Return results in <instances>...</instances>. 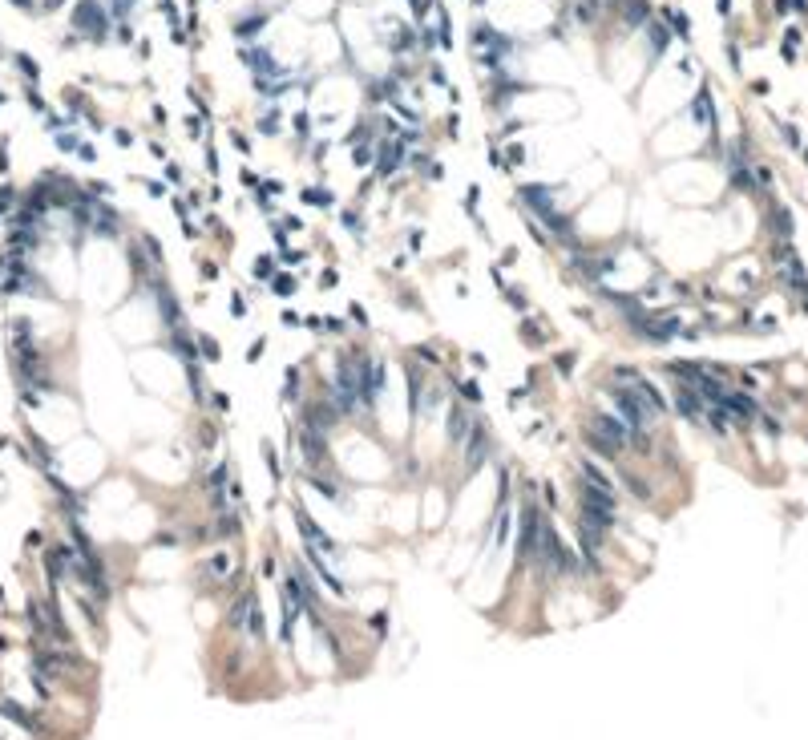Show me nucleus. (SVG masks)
<instances>
[{"mask_svg":"<svg viewBox=\"0 0 808 740\" xmlns=\"http://www.w3.org/2000/svg\"><path fill=\"white\" fill-rule=\"evenodd\" d=\"M586 433H590V441H595L598 449H619V445H626L631 437H638V433L626 425L623 417L614 421V417H607V413H590V421H586Z\"/></svg>","mask_w":808,"mask_h":740,"instance_id":"1","label":"nucleus"},{"mask_svg":"<svg viewBox=\"0 0 808 740\" xmlns=\"http://www.w3.org/2000/svg\"><path fill=\"white\" fill-rule=\"evenodd\" d=\"M582 506H586V518L598 522V526H610V522H614V490L582 482Z\"/></svg>","mask_w":808,"mask_h":740,"instance_id":"2","label":"nucleus"},{"mask_svg":"<svg viewBox=\"0 0 808 740\" xmlns=\"http://www.w3.org/2000/svg\"><path fill=\"white\" fill-rule=\"evenodd\" d=\"M538 550H541V562H546V570H554V574H562V570H574V567H570L566 546L558 542V534H554L550 526H541V542H538Z\"/></svg>","mask_w":808,"mask_h":740,"instance_id":"3","label":"nucleus"},{"mask_svg":"<svg viewBox=\"0 0 808 740\" xmlns=\"http://www.w3.org/2000/svg\"><path fill=\"white\" fill-rule=\"evenodd\" d=\"M522 199L529 202V207H534V211H538V214L546 219V223H550L554 231H566V219H562V214L554 211L550 190H546V186H525V190H522Z\"/></svg>","mask_w":808,"mask_h":740,"instance_id":"4","label":"nucleus"},{"mask_svg":"<svg viewBox=\"0 0 808 740\" xmlns=\"http://www.w3.org/2000/svg\"><path fill=\"white\" fill-rule=\"evenodd\" d=\"M538 542H541V522H538V510L525 502L522 510V555H538Z\"/></svg>","mask_w":808,"mask_h":740,"instance_id":"5","label":"nucleus"},{"mask_svg":"<svg viewBox=\"0 0 808 740\" xmlns=\"http://www.w3.org/2000/svg\"><path fill=\"white\" fill-rule=\"evenodd\" d=\"M295 522H299V530L308 534V546H320V550H332V555H336V542L327 538L324 530L315 526V522H312V518H308L303 510H295Z\"/></svg>","mask_w":808,"mask_h":740,"instance_id":"6","label":"nucleus"},{"mask_svg":"<svg viewBox=\"0 0 808 740\" xmlns=\"http://www.w3.org/2000/svg\"><path fill=\"white\" fill-rule=\"evenodd\" d=\"M485 453H489V437H485V429H473V441H469L465 466H469V470H477V466L485 461Z\"/></svg>","mask_w":808,"mask_h":740,"instance_id":"7","label":"nucleus"},{"mask_svg":"<svg viewBox=\"0 0 808 740\" xmlns=\"http://www.w3.org/2000/svg\"><path fill=\"white\" fill-rule=\"evenodd\" d=\"M465 433H469V409L465 405H453V413H449V441L461 445Z\"/></svg>","mask_w":808,"mask_h":740,"instance_id":"8","label":"nucleus"},{"mask_svg":"<svg viewBox=\"0 0 808 740\" xmlns=\"http://www.w3.org/2000/svg\"><path fill=\"white\" fill-rule=\"evenodd\" d=\"M380 150H384V154H380V174H392L400 162H404V142L397 138V142H384Z\"/></svg>","mask_w":808,"mask_h":740,"instance_id":"9","label":"nucleus"},{"mask_svg":"<svg viewBox=\"0 0 808 740\" xmlns=\"http://www.w3.org/2000/svg\"><path fill=\"white\" fill-rule=\"evenodd\" d=\"M720 405H727V413L744 417V421H751V417H756V400H751V397H739V393H727Z\"/></svg>","mask_w":808,"mask_h":740,"instance_id":"10","label":"nucleus"},{"mask_svg":"<svg viewBox=\"0 0 808 740\" xmlns=\"http://www.w3.org/2000/svg\"><path fill=\"white\" fill-rule=\"evenodd\" d=\"M675 405H679L683 417H699V413H703V400H699V393H695V388H679Z\"/></svg>","mask_w":808,"mask_h":740,"instance_id":"11","label":"nucleus"},{"mask_svg":"<svg viewBox=\"0 0 808 740\" xmlns=\"http://www.w3.org/2000/svg\"><path fill=\"white\" fill-rule=\"evenodd\" d=\"M332 421H336V413H332L327 405H312V409H308V417H303V425H308V429H320V433H324Z\"/></svg>","mask_w":808,"mask_h":740,"instance_id":"12","label":"nucleus"},{"mask_svg":"<svg viewBox=\"0 0 808 740\" xmlns=\"http://www.w3.org/2000/svg\"><path fill=\"white\" fill-rule=\"evenodd\" d=\"M691 114H695V122H699V126H711V93H708V89H699Z\"/></svg>","mask_w":808,"mask_h":740,"instance_id":"13","label":"nucleus"},{"mask_svg":"<svg viewBox=\"0 0 808 740\" xmlns=\"http://www.w3.org/2000/svg\"><path fill=\"white\" fill-rule=\"evenodd\" d=\"M251 611H255V595H242L239 603H235V611H230V623L242 627L247 619H251Z\"/></svg>","mask_w":808,"mask_h":740,"instance_id":"14","label":"nucleus"},{"mask_svg":"<svg viewBox=\"0 0 808 740\" xmlns=\"http://www.w3.org/2000/svg\"><path fill=\"white\" fill-rule=\"evenodd\" d=\"M158 303H162V320H166V324H178V316H182V312H178V299L162 291V299H158Z\"/></svg>","mask_w":808,"mask_h":740,"instance_id":"15","label":"nucleus"},{"mask_svg":"<svg viewBox=\"0 0 808 740\" xmlns=\"http://www.w3.org/2000/svg\"><path fill=\"white\" fill-rule=\"evenodd\" d=\"M582 482H590V485H602V490H610V482L602 478V470H598V466H590V461H582Z\"/></svg>","mask_w":808,"mask_h":740,"instance_id":"16","label":"nucleus"},{"mask_svg":"<svg viewBox=\"0 0 808 740\" xmlns=\"http://www.w3.org/2000/svg\"><path fill=\"white\" fill-rule=\"evenodd\" d=\"M0 712H4V716H8V720H16V724H25V728H33V720H29V716H25V712H21V708H16L13 700H0Z\"/></svg>","mask_w":808,"mask_h":740,"instance_id":"17","label":"nucleus"},{"mask_svg":"<svg viewBox=\"0 0 808 740\" xmlns=\"http://www.w3.org/2000/svg\"><path fill=\"white\" fill-rule=\"evenodd\" d=\"M271 287H275L279 296H291V291H295V279H291V275H275V284Z\"/></svg>","mask_w":808,"mask_h":740,"instance_id":"18","label":"nucleus"},{"mask_svg":"<svg viewBox=\"0 0 808 740\" xmlns=\"http://www.w3.org/2000/svg\"><path fill=\"white\" fill-rule=\"evenodd\" d=\"M259 129H263V134H275V129H279V114L267 110V117H259Z\"/></svg>","mask_w":808,"mask_h":740,"instance_id":"19","label":"nucleus"},{"mask_svg":"<svg viewBox=\"0 0 808 740\" xmlns=\"http://www.w3.org/2000/svg\"><path fill=\"white\" fill-rule=\"evenodd\" d=\"M227 567H230V558H227V555H214L211 562H206V570H211V574H223Z\"/></svg>","mask_w":808,"mask_h":740,"instance_id":"20","label":"nucleus"},{"mask_svg":"<svg viewBox=\"0 0 808 740\" xmlns=\"http://www.w3.org/2000/svg\"><path fill=\"white\" fill-rule=\"evenodd\" d=\"M312 485L320 490V494H327V498H340V490H336L332 482H320V478H312Z\"/></svg>","mask_w":808,"mask_h":740,"instance_id":"21","label":"nucleus"},{"mask_svg":"<svg viewBox=\"0 0 808 740\" xmlns=\"http://www.w3.org/2000/svg\"><path fill=\"white\" fill-rule=\"evenodd\" d=\"M255 275L267 284V279H271V259H255Z\"/></svg>","mask_w":808,"mask_h":740,"instance_id":"22","label":"nucleus"},{"mask_svg":"<svg viewBox=\"0 0 808 740\" xmlns=\"http://www.w3.org/2000/svg\"><path fill=\"white\" fill-rule=\"evenodd\" d=\"M776 231H784V235L792 231V219H788V211H776Z\"/></svg>","mask_w":808,"mask_h":740,"instance_id":"23","label":"nucleus"},{"mask_svg":"<svg viewBox=\"0 0 808 740\" xmlns=\"http://www.w3.org/2000/svg\"><path fill=\"white\" fill-rule=\"evenodd\" d=\"M352 158H356V166H364V162H372V150H368V146H360Z\"/></svg>","mask_w":808,"mask_h":740,"instance_id":"24","label":"nucleus"},{"mask_svg":"<svg viewBox=\"0 0 808 740\" xmlns=\"http://www.w3.org/2000/svg\"><path fill=\"white\" fill-rule=\"evenodd\" d=\"M223 482H227V466H218V470L211 473V485H214V490H218V485H223Z\"/></svg>","mask_w":808,"mask_h":740,"instance_id":"25","label":"nucleus"},{"mask_svg":"<svg viewBox=\"0 0 808 740\" xmlns=\"http://www.w3.org/2000/svg\"><path fill=\"white\" fill-rule=\"evenodd\" d=\"M230 312H235V316H247V303H242V296H230Z\"/></svg>","mask_w":808,"mask_h":740,"instance_id":"26","label":"nucleus"},{"mask_svg":"<svg viewBox=\"0 0 808 740\" xmlns=\"http://www.w3.org/2000/svg\"><path fill=\"white\" fill-rule=\"evenodd\" d=\"M202 352H206V356H211V360H214V356H218V348H214V340H211V336H202Z\"/></svg>","mask_w":808,"mask_h":740,"instance_id":"27","label":"nucleus"},{"mask_svg":"<svg viewBox=\"0 0 808 740\" xmlns=\"http://www.w3.org/2000/svg\"><path fill=\"white\" fill-rule=\"evenodd\" d=\"M308 126H312V122H308V114H295V134H308Z\"/></svg>","mask_w":808,"mask_h":740,"instance_id":"28","label":"nucleus"},{"mask_svg":"<svg viewBox=\"0 0 808 740\" xmlns=\"http://www.w3.org/2000/svg\"><path fill=\"white\" fill-rule=\"evenodd\" d=\"M77 154L86 158V162H93V158H98V150H93V146H77Z\"/></svg>","mask_w":808,"mask_h":740,"instance_id":"29","label":"nucleus"}]
</instances>
